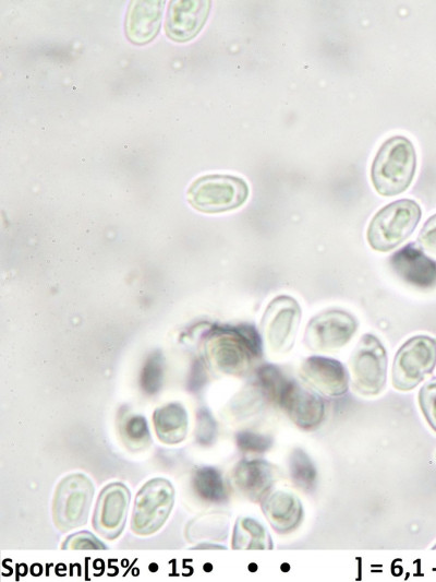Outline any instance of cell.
<instances>
[{
    "label": "cell",
    "mask_w": 436,
    "mask_h": 582,
    "mask_svg": "<svg viewBox=\"0 0 436 582\" xmlns=\"http://www.w3.org/2000/svg\"><path fill=\"white\" fill-rule=\"evenodd\" d=\"M262 382L267 397L277 403L296 427L313 430L320 425L325 417V403L314 389L286 378L271 365L263 369Z\"/></svg>",
    "instance_id": "cell-1"
},
{
    "label": "cell",
    "mask_w": 436,
    "mask_h": 582,
    "mask_svg": "<svg viewBox=\"0 0 436 582\" xmlns=\"http://www.w3.org/2000/svg\"><path fill=\"white\" fill-rule=\"evenodd\" d=\"M415 169L416 153L412 142L405 136L395 135L377 151L371 167V180L380 195L392 197L408 189Z\"/></svg>",
    "instance_id": "cell-2"
},
{
    "label": "cell",
    "mask_w": 436,
    "mask_h": 582,
    "mask_svg": "<svg viewBox=\"0 0 436 582\" xmlns=\"http://www.w3.org/2000/svg\"><path fill=\"white\" fill-rule=\"evenodd\" d=\"M422 216L420 205L410 199L393 201L372 218L366 239L376 251L387 252L401 245L416 228Z\"/></svg>",
    "instance_id": "cell-3"
},
{
    "label": "cell",
    "mask_w": 436,
    "mask_h": 582,
    "mask_svg": "<svg viewBox=\"0 0 436 582\" xmlns=\"http://www.w3.org/2000/svg\"><path fill=\"white\" fill-rule=\"evenodd\" d=\"M187 201L203 213H221L241 206L249 197V186L240 177L206 175L187 189Z\"/></svg>",
    "instance_id": "cell-4"
},
{
    "label": "cell",
    "mask_w": 436,
    "mask_h": 582,
    "mask_svg": "<svg viewBox=\"0 0 436 582\" xmlns=\"http://www.w3.org/2000/svg\"><path fill=\"white\" fill-rule=\"evenodd\" d=\"M351 385L364 396L379 394L387 380V353L373 334H364L349 360Z\"/></svg>",
    "instance_id": "cell-5"
},
{
    "label": "cell",
    "mask_w": 436,
    "mask_h": 582,
    "mask_svg": "<svg viewBox=\"0 0 436 582\" xmlns=\"http://www.w3.org/2000/svg\"><path fill=\"white\" fill-rule=\"evenodd\" d=\"M94 490L84 474H71L60 480L52 499V519L58 530L68 532L87 522Z\"/></svg>",
    "instance_id": "cell-6"
},
{
    "label": "cell",
    "mask_w": 436,
    "mask_h": 582,
    "mask_svg": "<svg viewBox=\"0 0 436 582\" xmlns=\"http://www.w3.org/2000/svg\"><path fill=\"white\" fill-rule=\"evenodd\" d=\"M436 365V340L427 335L409 338L397 352L391 383L396 390L410 391L429 375Z\"/></svg>",
    "instance_id": "cell-7"
},
{
    "label": "cell",
    "mask_w": 436,
    "mask_h": 582,
    "mask_svg": "<svg viewBox=\"0 0 436 582\" xmlns=\"http://www.w3.org/2000/svg\"><path fill=\"white\" fill-rule=\"evenodd\" d=\"M174 503V489L165 478H153L138 490L133 512L132 531L142 536L157 532L167 521Z\"/></svg>",
    "instance_id": "cell-8"
},
{
    "label": "cell",
    "mask_w": 436,
    "mask_h": 582,
    "mask_svg": "<svg viewBox=\"0 0 436 582\" xmlns=\"http://www.w3.org/2000/svg\"><path fill=\"white\" fill-rule=\"evenodd\" d=\"M358 329L356 319L342 309H327L312 317L303 343L313 352L331 353L346 346Z\"/></svg>",
    "instance_id": "cell-9"
},
{
    "label": "cell",
    "mask_w": 436,
    "mask_h": 582,
    "mask_svg": "<svg viewBox=\"0 0 436 582\" xmlns=\"http://www.w3.org/2000/svg\"><path fill=\"white\" fill-rule=\"evenodd\" d=\"M301 314L299 302L291 296L280 295L268 304L261 326L270 353L286 354L292 348Z\"/></svg>",
    "instance_id": "cell-10"
},
{
    "label": "cell",
    "mask_w": 436,
    "mask_h": 582,
    "mask_svg": "<svg viewBox=\"0 0 436 582\" xmlns=\"http://www.w3.org/2000/svg\"><path fill=\"white\" fill-rule=\"evenodd\" d=\"M211 348L217 367L231 375H240L250 368L252 360L262 353V342L251 326L225 330Z\"/></svg>",
    "instance_id": "cell-11"
},
{
    "label": "cell",
    "mask_w": 436,
    "mask_h": 582,
    "mask_svg": "<svg viewBox=\"0 0 436 582\" xmlns=\"http://www.w3.org/2000/svg\"><path fill=\"white\" fill-rule=\"evenodd\" d=\"M130 503V491L124 484L111 483L98 496L93 526L105 538L114 539L123 531Z\"/></svg>",
    "instance_id": "cell-12"
},
{
    "label": "cell",
    "mask_w": 436,
    "mask_h": 582,
    "mask_svg": "<svg viewBox=\"0 0 436 582\" xmlns=\"http://www.w3.org/2000/svg\"><path fill=\"white\" fill-rule=\"evenodd\" d=\"M299 375L312 389L323 395L336 397L349 389L350 375L337 359L325 356H311L303 360Z\"/></svg>",
    "instance_id": "cell-13"
},
{
    "label": "cell",
    "mask_w": 436,
    "mask_h": 582,
    "mask_svg": "<svg viewBox=\"0 0 436 582\" xmlns=\"http://www.w3.org/2000/svg\"><path fill=\"white\" fill-rule=\"evenodd\" d=\"M279 470L262 459L241 460L231 472V484L244 498L261 502L279 479Z\"/></svg>",
    "instance_id": "cell-14"
},
{
    "label": "cell",
    "mask_w": 436,
    "mask_h": 582,
    "mask_svg": "<svg viewBox=\"0 0 436 582\" xmlns=\"http://www.w3.org/2000/svg\"><path fill=\"white\" fill-rule=\"evenodd\" d=\"M210 10V1L179 0L169 3L165 32L179 43L194 38L204 26Z\"/></svg>",
    "instance_id": "cell-15"
},
{
    "label": "cell",
    "mask_w": 436,
    "mask_h": 582,
    "mask_svg": "<svg viewBox=\"0 0 436 582\" xmlns=\"http://www.w3.org/2000/svg\"><path fill=\"white\" fill-rule=\"evenodd\" d=\"M393 272L405 283L417 288L436 285V261L427 257L415 244H409L390 257Z\"/></svg>",
    "instance_id": "cell-16"
},
{
    "label": "cell",
    "mask_w": 436,
    "mask_h": 582,
    "mask_svg": "<svg viewBox=\"0 0 436 582\" xmlns=\"http://www.w3.org/2000/svg\"><path fill=\"white\" fill-rule=\"evenodd\" d=\"M262 511L278 534L286 535L299 527L304 511L300 499L291 491L270 490L261 501Z\"/></svg>",
    "instance_id": "cell-17"
},
{
    "label": "cell",
    "mask_w": 436,
    "mask_h": 582,
    "mask_svg": "<svg viewBox=\"0 0 436 582\" xmlns=\"http://www.w3.org/2000/svg\"><path fill=\"white\" fill-rule=\"evenodd\" d=\"M164 1H132L125 19V34L130 41L144 45L159 32Z\"/></svg>",
    "instance_id": "cell-18"
},
{
    "label": "cell",
    "mask_w": 436,
    "mask_h": 582,
    "mask_svg": "<svg viewBox=\"0 0 436 582\" xmlns=\"http://www.w3.org/2000/svg\"><path fill=\"white\" fill-rule=\"evenodd\" d=\"M153 419L156 435L161 442L174 444L185 438L187 416L181 405H165L155 411Z\"/></svg>",
    "instance_id": "cell-19"
},
{
    "label": "cell",
    "mask_w": 436,
    "mask_h": 582,
    "mask_svg": "<svg viewBox=\"0 0 436 582\" xmlns=\"http://www.w3.org/2000/svg\"><path fill=\"white\" fill-rule=\"evenodd\" d=\"M233 549H271L272 541L266 528L256 520L244 516L235 522Z\"/></svg>",
    "instance_id": "cell-20"
},
{
    "label": "cell",
    "mask_w": 436,
    "mask_h": 582,
    "mask_svg": "<svg viewBox=\"0 0 436 582\" xmlns=\"http://www.w3.org/2000/svg\"><path fill=\"white\" fill-rule=\"evenodd\" d=\"M193 488L196 495L207 502L220 503L228 497L221 474L210 466L201 467L195 472Z\"/></svg>",
    "instance_id": "cell-21"
},
{
    "label": "cell",
    "mask_w": 436,
    "mask_h": 582,
    "mask_svg": "<svg viewBox=\"0 0 436 582\" xmlns=\"http://www.w3.org/2000/svg\"><path fill=\"white\" fill-rule=\"evenodd\" d=\"M289 476L292 484L303 492L314 490L317 483L316 467L305 451L293 449L288 458Z\"/></svg>",
    "instance_id": "cell-22"
},
{
    "label": "cell",
    "mask_w": 436,
    "mask_h": 582,
    "mask_svg": "<svg viewBox=\"0 0 436 582\" xmlns=\"http://www.w3.org/2000/svg\"><path fill=\"white\" fill-rule=\"evenodd\" d=\"M229 521L222 513H210L190 523L186 535L190 539L210 538L225 539Z\"/></svg>",
    "instance_id": "cell-23"
},
{
    "label": "cell",
    "mask_w": 436,
    "mask_h": 582,
    "mask_svg": "<svg viewBox=\"0 0 436 582\" xmlns=\"http://www.w3.org/2000/svg\"><path fill=\"white\" fill-rule=\"evenodd\" d=\"M419 404L426 421L436 431V377L420 389Z\"/></svg>",
    "instance_id": "cell-24"
},
{
    "label": "cell",
    "mask_w": 436,
    "mask_h": 582,
    "mask_svg": "<svg viewBox=\"0 0 436 582\" xmlns=\"http://www.w3.org/2000/svg\"><path fill=\"white\" fill-rule=\"evenodd\" d=\"M162 378V363L159 354H153L146 361L141 383L142 388L148 393L153 394L158 391Z\"/></svg>",
    "instance_id": "cell-25"
},
{
    "label": "cell",
    "mask_w": 436,
    "mask_h": 582,
    "mask_svg": "<svg viewBox=\"0 0 436 582\" xmlns=\"http://www.w3.org/2000/svg\"><path fill=\"white\" fill-rule=\"evenodd\" d=\"M238 447L247 452H265L271 447V438L254 431H241L237 435Z\"/></svg>",
    "instance_id": "cell-26"
},
{
    "label": "cell",
    "mask_w": 436,
    "mask_h": 582,
    "mask_svg": "<svg viewBox=\"0 0 436 582\" xmlns=\"http://www.w3.org/2000/svg\"><path fill=\"white\" fill-rule=\"evenodd\" d=\"M63 549H106V546L92 533L82 531L69 536L62 544Z\"/></svg>",
    "instance_id": "cell-27"
},
{
    "label": "cell",
    "mask_w": 436,
    "mask_h": 582,
    "mask_svg": "<svg viewBox=\"0 0 436 582\" xmlns=\"http://www.w3.org/2000/svg\"><path fill=\"white\" fill-rule=\"evenodd\" d=\"M126 439L133 443L146 442L149 439V430L144 417L134 415L130 417L124 425Z\"/></svg>",
    "instance_id": "cell-28"
},
{
    "label": "cell",
    "mask_w": 436,
    "mask_h": 582,
    "mask_svg": "<svg viewBox=\"0 0 436 582\" xmlns=\"http://www.w3.org/2000/svg\"><path fill=\"white\" fill-rule=\"evenodd\" d=\"M419 242L426 251L436 254V214L431 216L419 234Z\"/></svg>",
    "instance_id": "cell-29"
},
{
    "label": "cell",
    "mask_w": 436,
    "mask_h": 582,
    "mask_svg": "<svg viewBox=\"0 0 436 582\" xmlns=\"http://www.w3.org/2000/svg\"><path fill=\"white\" fill-rule=\"evenodd\" d=\"M201 420L198 423L197 427V440L201 443H209L213 441L215 433H216V425L215 421L211 419L207 413L202 414Z\"/></svg>",
    "instance_id": "cell-30"
},
{
    "label": "cell",
    "mask_w": 436,
    "mask_h": 582,
    "mask_svg": "<svg viewBox=\"0 0 436 582\" xmlns=\"http://www.w3.org/2000/svg\"><path fill=\"white\" fill-rule=\"evenodd\" d=\"M433 549H436V545L433 547Z\"/></svg>",
    "instance_id": "cell-31"
}]
</instances>
